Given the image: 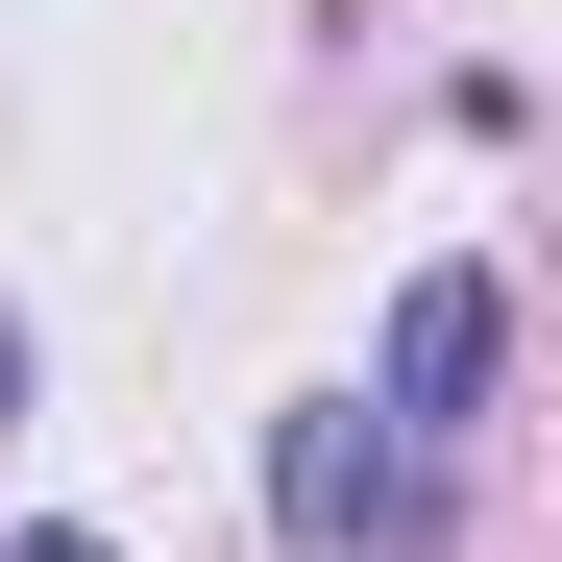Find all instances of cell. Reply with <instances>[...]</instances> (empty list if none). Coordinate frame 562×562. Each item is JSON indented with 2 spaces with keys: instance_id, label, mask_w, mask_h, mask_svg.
<instances>
[{
  "instance_id": "cell-1",
  "label": "cell",
  "mask_w": 562,
  "mask_h": 562,
  "mask_svg": "<svg viewBox=\"0 0 562 562\" xmlns=\"http://www.w3.org/2000/svg\"><path fill=\"white\" fill-rule=\"evenodd\" d=\"M269 538H294V562H440L464 538V464L367 440V392H294V416H269Z\"/></svg>"
},
{
  "instance_id": "cell-2",
  "label": "cell",
  "mask_w": 562,
  "mask_h": 562,
  "mask_svg": "<svg viewBox=\"0 0 562 562\" xmlns=\"http://www.w3.org/2000/svg\"><path fill=\"white\" fill-rule=\"evenodd\" d=\"M490 392H514V269L490 245H440L392 342H367V440H416V464H490Z\"/></svg>"
},
{
  "instance_id": "cell-3",
  "label": "cell",
  "mask_w": 562,
  "mask_h": 562,
  "mask_svg": "<svg viewBox=\"0 0 562 562\" xmlns=\"http://www.w3.org/2000/svg\"><path fill=\"white\" fill-rule=\"evenodd\" d=\"M0 562H123V538H74V514H25V538H0Z\"/></svg>"
},
{
  "instance_id": "cell-4",
  "label": "cell",
  "mask_w": 562,
  "mask_h": 562,
  "mask_svg": "<svg viewBox=\"0 0 562 562\" xmlns=\"http://www.w3.org/2000/svg\"><path fill=\"white\" fill-rule=\"evenodd\" d=\"M0 416H25V318H0Z\"/></svg>"
}]
</instances>
